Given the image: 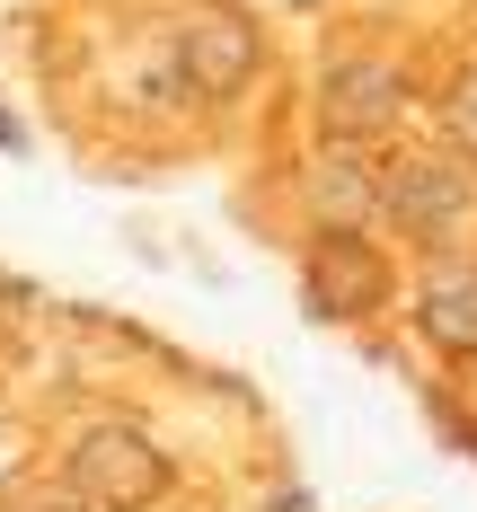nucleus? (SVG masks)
<instances>
[{"instance_id": "f257e3e1", "label": "nucleus", "mask_w": 477, "mask_h": 512, "mask_svg": "<svg viewBox=\"0 0 477 512\" xmlns=\"http://www.w3.org/2000/svg\"><path fill=\"white\" fill-rule=\"evenodd\" d=\"M62 477H71L98 512H142V504L168 495V460H159V442L142 424H89V433L71 442Z\"/></svg>"}, {"instance_id": "f03ea898", "label": "nucleus", "mask_w": 477, "mask_h": 512, "mask_svg": "<svg viewBox=\"0 0 477 512\" xmlns=\"http://www.w3.org/2000/svg\"><path fill=\"white\" fill-rule=\"evenodd\" d=\"M398 115H407V71H398V62H380V53L327 62V80H318V133H327L336 151L380 142Z\"/></svg>"}, {"instance_id": "7ed1b4c3", "label": "nucleus", "mask_w": 477, "mask_h": 512, "mask_svg": "<svg viewBox=\"0 0 477 512\" xmlns=\"http://www.w3.org/2000/svg\"><path fill=\"white\" fill-rule=\"evenodd\" d=\"M168 53H177V80L195 98H239L257 80L265 45H257V18H239V9H186L177 36H168Z\"/></svg>"}, {"instance_id": "20e7f679", "label": "nucleus", "mask_w": 477, "mask_h": 512, "mask_svg": "<svg viewBox=\"0 0 477 512\" xmlns=\"http://www.w3.org/2000/svg\"><path fill=\"white\" fill-rule=\"evenodd\" d=\"M389 256L371 248L363 230H318V248H310V274H301V292H310V309L318 318H371V309L389 301Z\"/></svg>"}, {"instance_id": "39448f33", "label": "nucleus", "mask_w": 477, "mask_h": 512, "mask_svg": "<svg viewBox=\"0 0 477 512\" xmlns=\"http://www.w3.org/2000/svg\"><path fill=\"white\" fill-rule=\"evenodd\" d=\"M477 186L460 159H398L389 177H380V212L398 221V230H416V239H451L460 221H469Z\"/></svg>"}, {"instance_id": "423d86ee", "label": "nucleus", "mask_w": 477, "mask_h": 512, "mask_svg": "<svg viewBox=\"0 0 477 512\" xmlns=\"http://www.w3.org/2000/svg\"><path fill=\"white\" fill-rule=\"evenodd\" d=\"M416 327L442 354H477V256H433V265H424Z\"/></svg>"}, {"instance_id": "0eeeda50", "label": "nucleus", "mask_w": 477, "mask_h": 512, "mask_svg": "<svg viewBox=\"0 0 477 512\" xmlns=\"http://www.w3.org/2000/svg\"><path fill=\"white\" fill-rule=\"evenodd\" d=\"M310 204H318V221L327 230H363L371 212H380V177L363 168V151H327L310 159Z\"/></svg>"}, {"instance_id": "6e6552de", "label": "nucleus", "mask_w": 477, "mask_h": 512, "mask_svg": "<svg viewBox=\"0 0 477 512\" xmlns=\"http://www.w3.org/2000/svg\"><path fill=\"white\" fill-rule=\"evenodd\" d=\"M0 512H98L71 477H18L9 495H0Z\"/></svg>"}, {"instance_id": "1a4fd4ad", "label": "nucleus", "mask_w": 477, "mask_h": 512, "mask_svg": "<svg viewBox=\"0 0 477 512\" xmlns=\"http://www.w3.org/2000/svg\"><path fill=\"white\" fill-rule=\"evenodd\" d=\"M442 124H451V142H460V151H477V71L442 98Z\"/></svg>"}, {"instance_id": "9d476101", "label": "nucleus", "mask_w": 477, "mask_h": 512, "mask_svg": "<svg viewBox=\"0 0 477 512\" xmlns=\"http://www.w3.org/2000/svg\"><path fill=\"white\" fill-rule=\"evenodd\" d=\"M0 151H9V159H27V124L9 115V98H0Z\"/></svg>"}]
</instances>
